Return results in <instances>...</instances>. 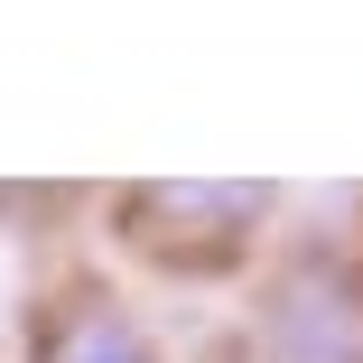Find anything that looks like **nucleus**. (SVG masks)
I'll use <instances>...</instances> for the list:
<instances>
[{
	"label": "nucleus",
	"mask_w": 363,
	"mask_h": 363,
	"mask_svg": "<svg viewBox=\"0 0 363 363\" xmlns=\"http://www.w3.org/2000/svg\"><path fill=\"white\" fill-rule=\"evenodd\" d=\"M261 363H363V298L326 270L289 279L261 335Z\"/></svg>",
	"instance_id": "nucleus-1"
},
{
	"label": "nucleus",
	"mask_w": 363,
	"mask_h": 363,
	"mask_svg": "<svg viewBox=\"0 0 363 363\" xmlns=\"http://www.w3.org/2000/svg\"><path fill=\"white\" fill-rule=\"evenodd\" d=\"M38 363H159L150 345H140L112 308H84V317H65L56 335H47V354Z\"/></svg>",
	"instance_id": "nucleus-2"
}]
</instances>
